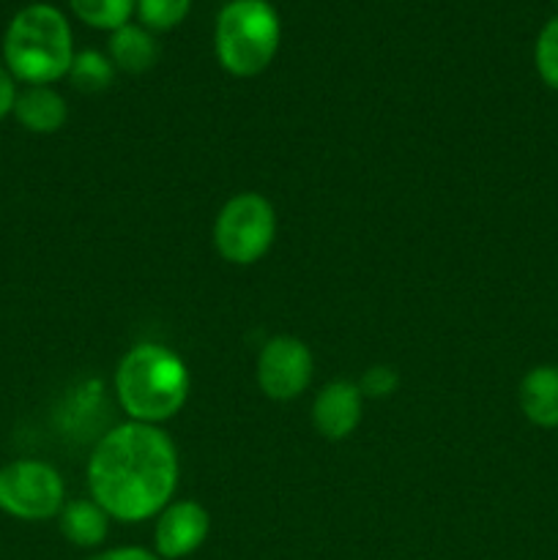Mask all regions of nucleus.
Masks as SVG:
<instances>
[{
    "label": "nucleus",
    "instance_id": "nucleus-15",
    "mask_svg": "<svg viewBox=\"0 0 558 560\" xmlns=\"http://www.w3.org/2000/svg\"><path fill=\"white\" fill-rule=\"evenodd\" d=\"M69 5L85 25L98 31H118L135 14L137 0H69Z\"/></svg>",
    "mask_w": 558,
    "mask_h": 560
},
{
    "label": "nucleus",
    "instance_id": "nucleus-2",
    "mask_svg": "<svg viewBox=\"0 0 558 560\" xmlns=\"http://www.w3.org/2000/svg\"><path fill=\"white\" fill-rule=\"evenodd\" d=\"M115 394L131 421L162 424L178 416L189 397V370L178 353L156 342H140L118 361Z\"/></svg>",
    "mask_w": 558,
    "mask_h": 560
},
{
    "label": "nucleus",
    "instance_id": "nucleus-5",
    "mask_svg": "<svg viewBox=\"0 0 558 560\" xmlns=\"http://www.w3.org/2000/svg\"><path fill=\"white\" fill-rule=\"evenodd\" d=\"M277 238V211L271 200L257 191L230 197L213 222V246L222 260L233 266H252L271 249Z\"/></svg>",
    "mask_w": 558,
    "mask_h": 560
},
{
    "label": "nucleus",
    "instance_id": "nucleus-8",
    "mask_svg": "<svg viewBox=\"0 0 558 560\" xmlns=\"http://www.w3.org/2000/svg\"><path fill=\"white\" fill-rule=\"evenodd\" d=\"M211 534V514L197 501L167 503L156 514L153 547L162 560H181L200 550Z\"/></svg>",
    "mask_w": 558,
    "mask_h": 560
},
{
    "label": "nucleus",
    "instance_id": "nucleus-14",
    "mask_svg": "<svg viewBox=\"0 0 558 560\" xmlns=\"http://www.w3.org/2000/svg\"><path fill=\"white\" fill-rule=\"evenodd\" d=\"M115 66L113 60L104 58L96 49H82V52L74 55L69 69V80L77 91L82 93H98L104 88L113 85Z\"/></svg>",
    "mask_w": 558,
    "mask_h": 560
},
{
    "label": "nucleus",
    "instance_id": "nucleus-1",
    "mask_svg": "<svg viewBox=\"0 0 558 560\" xmlns=\"http://www.w3.org/2000/svg\"><path fill=\"white\" fill-rule=\"evenodd\" d=\"M178 452L164 430L140 421L113 427L88 457L91 498L120 523L156 517L178 487Z\"/></svg>",
    "mask_w": 558,
    "mask_h": 560
},
{
    "label": "nucleus",
    "instance_id": "nucleus-4",
    "mask_svg": "<svg viewBox=\"0 0 558 560\" xmlns=\"http://www.w3.org/2000/svg\"><path fill=\"white\" fill-rule=\"evenodd\" d=\"M282 25L268 0H230L217 16L213 49L233 77H257L279 49Z\"/></svg>",
    "mask_w": 558,
    "mask_h": 560
},
{
    "label": "nucleus",
    "instance_id": "nucleus-10",
    "mask_svg": "<svg viewBox=\"0 0 558 560\" xmlns=\"http://www.w3.org/2000/svg\"><path fill=\"white\" fill-rule=\"evenodd\" d=\"M11 115L16 124L33 135H55L69 118L66 98L49 85H27L25 91L16 93V102Z\"/></svg>",
    "mask_w": 558,
    "mask_h": 560
},
{
    "label": "nucleus",
    "instance_id": "nucleus-3",
    "mask_svg": "<svg viewBox=\"0 0 558 560\" xmlns=\"http://www.w3.org/2000/svg\"><path fill=\"white\" fill-rule=\"evenodd\" d=\"M74 55L69 20L49 3L25 5L5 27V69L25 85H53L69 77Z\"/></svg>",
    "mask_w": 558,
    "mask_h": 560
},
{
    "label": "nucleus",
    "instance_id": "nucleus-6",
    "mask_svg": "<svg viewBox=\"0 0 558 560\" xmlns=\"http://www.w3.org/2000/svg\"><path fill=\"white\" fill-rule=\"evenodd\" d=\"M66 506V485L44 459H14L0 468V512L22 523L58 517Z\"/></svg>",
    "mask_w": 558,
    "mask_h": 560
},
{
    "label": "nucleus",
    "instance_id": "nucleus-9",
    "mask_svg": "<svg viewBox=\"0 0 558 560\" xmlns=\"http://www.w3.org/2000/svg\"><path fill=\"white\" fill-rule=\"evenodd\" d=\"M364 413V394L353 381H332L312 402V424L326 441H345L353 435Z\"/></svg>",
    "mask_w": 558,
    "mask_h": 560
},
{
    "label": "nucleus",
    "instance_id": "nucleus-19",
    "mask_svg": "<svg viewBox=\"0 0 558 560\" xmlns=\"http://www.w3.org/2000/svg\"><path fill=\"white\" fill-rule=\"evenodd\" d=\"M88 560H162L156 552H148L146 547H113L91 556Z\"/></svg>",
    "mask_w": 558,
    "mask_h": 560
},
{
    "label": "nucleus",
    "instance_id": "nucleus-12",
    "mask_svg": "<svg viewBox=\"0 0 558 560\" xmlns=\"http://www.w3.org/2000/svg\"><path fill=\"white\" fill-rule=\"evenodd\" d=\"M58 525L69 545L93 550L107 539L109 514L93 498H88V501L80 498V501H66V506L58 514Z\"/></svg>",
    "mask_w": 558,
    "mask_h": 560
},
{
    "label": "nucleus",
    "instance_id": "nucleus-20",
    "mask_svg": "<svg viewBox=\"0 0 558 560\" xmlns=\"http://www.w3.org/2000/svg\"><path fill=\"white\" fill-rule=\"evenodd\" d=\"M16 80L11 77V71L5 69V66H0V120L5 118V115H11V109H14V102H16Z\"/></svg>",
    "mask_w": 558,
    "mask_h": 560
},
{
    "label": "nucleus",
    "instance_id": "nucleus-16",
    "mask_svg": "<svg viewBox=\"0 0 558 560\" xmlns=\"http://www.w3.org/2000/svg\"><path fill=\"white\" fill-rule=\"evenodd\" d=\"M191 0H137L135 11L148 31H173L186 20Z\"/></svg>",
    "mask_w": 558,
    "mask_h": 560
},
{
    "label": "nucleus",
    "instance_id": "nucleus-11",
    "mask_svg": "<svg viewBox=\"0 0 558 560\" xmlns=\"http://www.w3.org/2000/svg\"><path fill=\"white\" fill-rule=\"evenodd\" d=\"M520 408L525 419L545 430L558 427V366H534L520 383Z\"/></svg>",
    "mask_w": 558,
    "mask_h": 560
},
{
    "label": "nucleus",
    "instance_id": "nucleus-13",
    "mask_svg": "<svg viewBox=\"0 0 558 560\" xmlns=\"http://www.w3.org/2000/svg\"><path fill=\"white\" fill-rule=\"evenodd\" d=\"M159 58V44L142 25H129L113 31L109 36V60L115 69L126 74H142L151 69Z\"/></svg>",
    "mask_w": 558,
    "mask_h": 560
},
{
    "label": "nucleus",
    "instance_id": "nucleus-18",
    "mask_svg": "<svg viewBox=\"0 0 558 560\" xmlns=\"http://www.w3.org/2000/svg\"><path fill=\"white\" fill-rule=\"evenodd\" d=\"M399 386V375L392 370V366H372L367 370V375L361 377L359 388L364 397L372 399H383V397H392Z\"/></svg>",
    "mask_w": 558,
    "mask_h": 560
},
{
    "label": "nucleus",
    "instance_id": "nucleus-7",
    "mask_svg": "<svg viewBox=\"0 0 558 560\" xmlns=\"http://www.w3.org/2000/svg\"><path fill=\"white\" fill-rule=\"evenodd\" d=\"M315 372L310 348L295 337L268 339L257 355V386L274 402H290L306 392Z\"/></svg>",
    "mask_w": 558,
    "mask_h": 560
},
{
    "label": "nucleus",
    "instance_id": "nucleus-17",
    "mask_svg": "<svg viewBox=\"0 0 558 560\" xmlns=\"http://www.w3.org/2000/svg\"><path fill=\"white\" fill-rule=\"evenodd\" d=\"M534 60L542 80L558 91V16H553V20L542 27L539 38H536Z\"/></svg>",
    "mask_w": 558,
    "mask_h": 560
}]
</instances>
